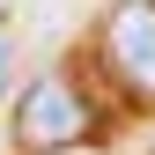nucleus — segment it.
Wrapping results in <instances>:
<instances>
[{"label":"nucleus","mask_w":155,"mask_h":155,"mask_svg":"<svg viewBox=\"0 0 155 155\" xmlns=\"http://www.w3.org/2000/svg\"><path fill=\"white\" fill-rule=\"evenodd\" d=\"M8 133L22 155H67V148L104 133V111H96L89 81H74V67H45L37 81H22V96L8 111Z\"/></svg>","instance_id":"f257e3e1"},{"label":"nucleus","mask_w":155,"mask_h":155,"mask_svg":"<svg viewBox=\"0 0 155 155\" xmlns=\"http://www.w3.org/2000/svg\"><path fill=\"white\" fill-rule=\"evenodd\" d=\"M96 59L133 111H155V0H111L96 22Z\"/></svg>","instance_id":"f03ea898"},{"label":"nucleus","mask_w":155,"mask_h":155,"mask_svg":"<svg viewBox=\"0 0 155 155\" xmlns=\"http://www.w3.org/2000/svg\"><path fill=\"white\" fill-rule=\"evenodd\" d=\"M0 89H8V45H0Z\"/></svg>","instance_id":"7ed1b4c3"},{"label":"nucleus","mask_w":155,"mask_h":155,"mask_svg":"<svg viewBox=\"0 0 155 155\" xmlns=\"http://www.w3.org/2000/svg\"><path fill=\"white\" fill-rule=\"evenodd\" d=\"M148 155H155V148H148Z\"/></svg>","instance_id":"20e7f679"}]
</instances>
